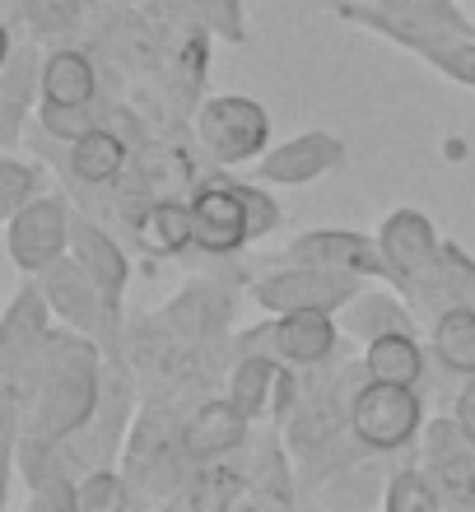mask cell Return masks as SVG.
Listing matches in <instances>:
<instances>
[{"label":"cell","mask_w":475,"mask_h":512,"mask_svg":"<svg viewBox=\"0 0 475 512\" xmlns=\"http://www.w3.org/2000/svg\"><path fill=\"white\" fill-rule=\"evenodd\" d=\"M94 340L98 336L75 326H61V331L52 326L38 350L0 368V401L19 410V471L28 485L42 475L56 447L80 424H89V415L103 401L108 368Z\"/></svg>","instance_id":"6da1fadb"},{"label":"cell","mask_w":475,"mask_h":512,"mask_svg":"<svg viewBox=\"0 0 475 512\" xmlns=\"http://www.w3.org/2000/svg\"><path fill=\"white\" fill-rule=\"evenodd\" d=\"M424 396L420 387H401V382L364 378L350 396V438L364 452L396 457L406 447L420 443L424 433Z\"/></svg>","instance_id":"7a4b0ae2"},{"label":"cell","mask_w":475,"mask_h":512,"mask_svg":"<svg viewBox=\"0 0 475 512\" xmlns=\"http://www.w3.org/2000/svg\"><path fill=\"white\" fill-rule=\"evenodd\" d=\"M191 131L219 168H243L271 149V112L247 94H215L196 103Z\"/></svg>","instance_id":"3957f363"},{"label":"cell","mask_w":475,"mask_h":512,"mask_svg":"<svg viewBox=\"0 0 475 512\" xmlns=\"http://www.w3.org/2000/svg\"><path fill=\"white\" fill-rule=\"evenodd\" d=\"M368 280L345 275V270L308 266V261H285V266L266 270L252 280V303L261 312H340L345 303H354V294Z\"/></svg>","instance_id":"277c9868"},{"label":"cell","mask_w":475,"mask_h":512,"mask_svg":"<svg viewBox=\"0 0 475 512\" xmlns=\"http://www.w3.org/2000/svg\"><path fill=\"white\" fill-rule=\"evenodd\" d=\"M340 312H271L261 331L238 336V350H266L289 368H317L331 364L340 350Z\"/></svg>","instance_id":"5b68a950"},{"label":"cell","mask_w":475,"mask_h":512,"mask_svg":"<svg viewBox=\"0 0 475 512\" xmlns=\"http://www.w3.org/2000/svg\"><path fill=\"white\" fill-rule=\"evenodd\" d=\"M70 233H75V210L66 196H47L28 201L19 215L5 219V252H10L14 270L38 275L42 266H52L70 252Z\"/></svg>","instance_id":"8992f818"},{"label":"cell","mask_w":475,"mask_h":512,"mask_svg":"<svg viewBox=\"0 0 475 512\" xmlns=\"http://www.w3.org/2000/svg\"><path fill=\"white\" fill-rule=\"evenodd\" d=\"M415 461L438 485L443 508H475V443L466 438L457 415H438L424 424L420 443H415Z\"/></svg>","instance_id":"52a82bcc"},{"label":"cell","mask_w":475,"mask_h":512,"mask_svg":"<svg viewBox=\"0 0 475 512\" xmlns=\"http://www.w3.org/2000/svg\"><path fill=\"white\" fill-rule=\"evenodd\" d=\"M378 247H382V261L392 270V284L401 294H410L415 284L438 266V252H443V238H438L434 219L415 210V205H396L387 210L378 224Z\"/></svg>","instance_id":"ba28073f"},{"label":"cell","mask_w":475,"mask_h":512,"mask_svg":"<svg viewBox=\"0 0 475 512\" xmlns=\"http://www.w3.org/2000/svg\"><path fill=\"white\" fill-rule=\"evenodd\" d=\"M252 243V219L238 182H201L191 191V247L205 256H233Z\"/></svg>","instance_id":"9c48e42d"},{"label":"cell","mask_w":475,"mask_h":512,"mask_svg":"<svg viewBox=\"0 0 475 512\" xmlns=\"http://www.w3.org/2000/svg\"><path fill=\"white\" fill-rule=\"evenodd\" d=\"M285 261H308V266L345 270V275H359V280H373V284H392V270L382 261L378 233L308 229V233H299V238H289Z\"/></svg>","instance_id":"30bf717a"},{"label":"cell","mask_w":475,"mask_h":512,"mask_svg":"<svg viewBox=\"0 0 475 512\" xmlns=\"http://www.w3.org/2000/svg\"><path fill=\"white\" fill-rule=\"evenodd\" d=\"M345 168V140L336 131H299L257 159V177L271 187H313Z\"/></svg>","instance_id":"8fae6325"},{"label":"cell","mask_w":475,"mask_h":512,"mask_svg":"<svg viewBox=\"0 0 475 512\" xmlns=\"http://www.w3.org/2000/svg\"><path fill=\"white\" fill-rule=\"evenodd\" d=\"M33 280H38V289L47 294V303H52L56 317H61L66 326H75V331L98 336V331L117 326V317L108 312L103 289H98L94 275L80 266V256L75 252H66L61 261H52V266H42Z\"/></svg>","instance_id":"7c38bea8"},{"label":"cell","mask_w":475,"mask_h":512,"mask_svg":"<svg viewBox=\"0 0 475 512\" xmlns=\"http://www.w3.org/2000/svg\"><path fill=\"white\" fill-rule=\"evenodd\" d=\"M42 61L38 42L10 38L5 42V66H0V140L5 145H19L28 117L38 112L42 103Z\"/></svg>","instance_id":"4fadbf2b"},{"label":"cell","mask_w":475,"mask_h":512,"mask_svg":"<svg viewBox=\"0 0 475 512\" xmlns=\"http://www.w3.org/2000/svg\"><path fill=\"white\" fill-rule=\"evenodd\" d=\"M247 429H252V419L229 396H219V401H201L182 419V447H187L191 466H210V461L238 452L247 443Z\"/></svg>","instance_id":"5bb4252c"},{"label":"cell","mask_w":475,"mask_h":512,"mask_svg":"<svg viewBox=\"0 0 475 512\" xmlns=\"http://www.w3.org/2000/svg\"><path fill=\"white\" fill-rule=\"evenodd\" d=\"M70 252L80 256V266L94 275V284L108 298V312L122 317V298L131 284V256L122 252V243L112 238L103 224H94L89 215H75V233H70Z\"/></svg>","instance_id":"9a60e30c"},{"label":"cell","mask_w":475,"mask_h":512,"mask_svg":"<svg viewBox=\"0 0 475 512\" xmlns=\"http://www.w3.org/2000/svg\"><path fill=\"white\" fill-rule=\"evenodd\" d=\"M406 298H410V308L420 312L424 326L434 322V312L448 308V303H466V308H475V256L466 252L462 243H443L438 266L429 270Z\"/></svg>","instance_id":"2e32d148"},{"label":"cell","mask_w":475,"mask_h":512,"mask_svg":"<svg viewBox=\"0 0 475 512\" xmlns=\"http://www.w3.org/2000/svg\"><path fill=\"white\" fill-rule=\"evenodd\" d=\"M285 368L275 354L266 350H238V359H233V373H229V396L238 410H243L252 424H261V419H275V410H280V382H285Z\"/></svg>","instance_id":"e0dca14e"},{"label":"cell","mask_w":475,"mask_h":512,"mask_svg":"<svg viewBox=\"0 0 475 512\" xmlns=\"http://www.w3.org/2000/svg\"><path fill=\"white\" fill-rule=\"evenodd\" d=\"M52 303H47V294L38 289V280L28 275L19 289H14V298L5 303V322H0V368L5 364H19L24 354H33L47 340V331H52Z\"/></svg>","instance_id":"ac0fdd59"},{"label":"cell","mask_w":475,"mask_h":512,"mask_svg":"<svg viewBox=\"0 0 475 512\" xmlns=\"http://www.w3.org/2000/svg\"><path fill=\"white\" fill-rule=\"evenodd\" d=\"M340 326H345V336L368 345V340L387 336V331H415L420 312L410 308V298L396 284H387V289H359L354 303L340 308Z\"/></svg>","instance_id":"d6986e66"},{"label":"cell","mask_w":475,"mask_h":512,"mask_svg":"<svg viewBox=\"0 0 475 512\" xmlns=\"http://www.w3.org/2000/svg\"><path fill=\"white\" fill-rule=\"evenodd\" d=\"M42 103H52V108H84V103H98L94 56L84 52V47H52L47 61H42Z\"/></svg>","instance_id":"ffe728a7"},{"label":"cell","mask_w":475,"mask_h":512,"mask_svg":"<svg viewBox=\"0 0 475 512\" xmlns=\"http://www.w3.org/2000/svg\"><path fill=\"white\" fill-rule=\"evenodd\" d=\"M122 163H126V140L108 122L66 145V173L80 187H112L122 177Z\"/></svg>","instance_id":"44dd1931"},{"label":"cell","mask_w":475,"mask_h":512,"mask_svg":"<svg viewBox=\"0 0 475 512\" xmlns=\"http://www.w3.org/2000/svg\"><path fill=\"white\" fill-rule=\"evenodd\" d=\"M429 354L415 331H387V336L364 345V373L378 382H401V387H420L429 373Z\"/></svg>","instance_id":"7402d4cb"},{"label":"cell","mask_w":475,"mask_h":512,"mask_svg":"<svg viewBox=\"0 0 475 512\" xmlns=\"http://www.w3.org/2000/svg\"><path fill=\"white\" fill-rule=\"evenodd\" d=\"M429 350H434V364L443 373L475 378V308H466V303L438 308L429 322Z\"/></svg>","instance_id":"603a6c76"},{"label":"cell","mask_w":475,"mask_h":512,"mask_svg":"<svg viewBox=\"0 0 475 512\" xmlns=\"http://www.w3.org/2000/svg\"><path fill=\"white\" fill-rule=\"evenodd\" d=\"M140 243L159 256H177L191 247V201H150V210L140 215Z\"/></svg>","instance_id":"cb8c5ba5"},{"label":"cell","mask_w":475,"mask_h":512,"mask_svg":"<svg viewBox=\"0 0 475 512\" xmlns=\"http://www.w3.org/2000/svg\"><path fill=\"white\" fill-rule=\"evenodd\" d=\"M131 503H136V485H131V475L117 461L84 471L80 485H75V508L80 512H122Z\"/></svg>","instance_id":"d4e9b609"},{"label":"cell","mask_w":475,"mask_h":512,"mask_svg":"<svg viewBox=\"0 0 475 512\" xmlns=\"http://www.w3.org/2000/svg\"><path fill=\"white\" fill-rule=\"evenodd\" d=\"M382 452H373V457L364 461V466H350V471L331 475V485L317 494L322 503H350V508H368V503H378L382 508V489H387V480L392 475L382 471Z\"/></svg>","instance_id":"484cf974"},{"label":"cell","mask_w":475,"mask_h":512,"mask_svg":"<svg viewBox=\"0 0 475 512\" xmlns=\"http://www.w3.org/2000/svg\"><path fill=\"white\" fill-rule=\"evenodd\" d=\"M382 508L387 512H438L443 508V494H438V485L429 480V471L410 457L406 466H396L387 489H382Z\"/></svg>","instance_id":"4316f807"},{"label":"cell","mask_w":475,"mask_h":512,"mask_svg":"<svg viewBox=\"0 0 475 512\" xmlns=\"http://www.w3.org/2000/svg\"><path fill=\"white\" fill-rule=\"evenodd\" d=\"M410 56H420L424 66L434 70V75H443V80L462 84V89H475V33L424 42V47H415Z\"/></svg>","instance_id":"83f0119b"},{"label":"cell","mask_w":475,"mask_h":512,"mask_svg":"<svg viewBox=\"0 0 475 512\" xmlns=\"http://www.w3.org/2000/svg\"><path fill=\"white\" fill-rule=\"evenodd\" d=\"M177 10L196 19V24L210 33V38H224V42H247V5L243 0H173Z\"/></svg>","instance_id":"f1b7e54d"},{"label":"cell","mask_w":475,"mask_h":512,"mask_svg":"<svg viewBox=\"0 0 475 512\" xmlns=\"http://www.w3.org/2000/svg\"><path fill=\"white\" fill-rule=\"evenodd\" d=\"M42 187H47L42 159H19V154L0 159V205H5V219L19 215L28 201H38Z\"/></svg>","instance_id":"f546056e"},{"label":"cell","mask_w":475,"mask_h":512,"mask_svg":"<svg viewBox=\"0 0 475 512\" xmlns=\"http://www.w3.org/2000/svg\"><path fill=\"white\" fill-rule=\"evenodd\" d=\"M10 5H19V14L33 24L38 38L66 33V28L80 24V14H84V0H10Z\"/></svg>","instance_id":"4dcf8cb0"},{"label":"cell","mask_w":475,"mask_h":512,"mask_svg":"<svg viewBox=\"0 0 475 512\" xmlns=\"http://www.w3.org/2000/svg\"><path fill=\"white\" fill-rule=\"evenodd\" d=\"M38 126L52 140H80L84 131H94V126H103V112H98V103H84V108H52V103H42L38 108Z\"/></svg>","instance_id":"1f68e13d"},{"label":"cell","mask_w":475,"mask_h":512,"mask_svg":"<svg viewBox=\"0 0 475 512\" xmlns=\"http://www.w3.org/2000/svg\"><path fill=\"white\" fill-rule=\"evenodd\" d=\"M238 191H243L247 219H252V243H261L266 233L280 229L285 210H280V201L271 196V182H238Z\"/></svg>","instance_id":"d6a6232c"},{"label":"cell","mask_w":475,"mask_h":512,"mask_svg":"<svg viewBox=\"0 0 475 512\" xmlns=\"http://www.w3.org/2000/svg\"><path fill=\"white\" fill-rule=\"evenodd\" d=\"M452 415H457V424H462L466 438L475 443V378H462V387L452 396Z\"/></svg>","instance_id":"836d02e7"},{"label":"cell","mask_w":475,"mask_h":512,"mask_svg":"<svg viewBox=\"0 0 475 512\" xmlns=\"http://www.w3.org/2000/svg\"><path fill=\"white\" fill-rule=\"evenodd\" d=\"M382 10H420V5H438V0H373Z\"/></svg>","instance_id":"e575fe53"}]
</instances>
